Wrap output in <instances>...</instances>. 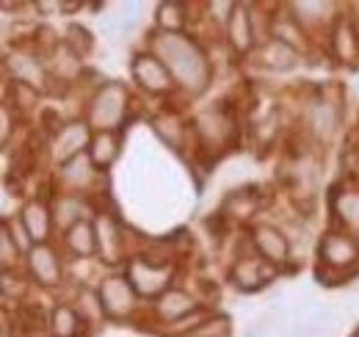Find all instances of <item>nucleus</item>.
Segmentation results:
<instances>
[{
  "label": "nucleus",
  "instance_id": "nucleus-1",
  "mask_svg": "<svg viewBox=\"0 0 359 337\" xmlns=\"http://www.w3.org/2000/svg\"><path fill=\"white\" fill-rule=\"evenodd\" d=\"M144 44L149 53H155L166 64L182 97L196 100L213 86V75H216L213 58L194 34H163L152 28Z\"/></svg>",
  "mask_w": 359,
  "mask_h": 337
},
{
  "label": "nucleus",
  "instance_id": "nucleus-2",
  "mask_svg": "<svg viewBox=\"0 0 359 337\" xmlns=\"http://www.w3.org/2000/svg\"><path fill=\"white\" fill-rule=\"evenodd\" d=\"M133 94L125 81H102L94 91H89L83 103V119L94 133H122L130 122Z\"/></svg>",
  "mask_w": 359,
  "mask_h": 337
},
{
  "label": "nucleus",
  "instance_id": "nucleus-3",
  "mask_svg": "<svg viewBox=\"0 0 359 337\" xmlns=\"http://www.w3.org/2000/svg\"><path fill=\"white\" fill-rule=\"evenodd\" d=\"M318 282L337 285L359 274V238L343 230H326L318 241Z\"/></svg>",
  "mask_w": 359,
  "mask_h": 337
},
{
  "label": "nucleus",
  "instance_id": "nucleus-4",
  "mask_svg": "<svg viewBox=\"0 0 359 337\" xmlns=\"http://www.w3.org/2000/svg\"><path fill=\"white\" fill-rule=\"evenodd\" d=\"M191 133L194 150L208 161H216L226 150H232V141L238 138V122L224 103H213L191 117Z\"/></svg>",
  "mask_w": 359,
  "mask_h": 337
},
{
  "label": "nucleus",
  "instance_id": "nucleus-5",
  "mask_svg": "<svg viewBox=\"0 0 359 337\" xmlns=\"http://www.w3.org/2000/svg\"><path fill=\"white\" fill-rule=\"evenodd\" d=\"M343 119L346 105L329 88H318L302 103V127L313 147H332L343 133Z\"/></svg>",
  "mask_w": 359,
  "mask_h": 337
},
{
  "label": "nucleus",
  "instance_id": "nucleus-6",
  "mask_svg": "<svg viewBox=\"0 0 359 337\" xmlns=\"http://www.w3.org/2000/svg\"><path fill=\"white\" fill-rule=\"evenodd\" d=\"M3 72H6V81H8V84L31 86V88H36V91H42V94H50V91H53V78H50V67H47L45 50L34 47L31 42L14 44V47L6 50Z\"/></svg>",
  "mask_w": 359,
  "mask_h": 337
},
{
  "label": "nucleus",
  "instance_id": "nucleus-7",
  "mask_svg": "<svg viewBox=\"0 0 359 337\" xmlns=\"http://www.w3.org/2000/svg\"><path fill=\"white\" fill-rule=\"evenodd\" d=\"M97 293H100L108 321H133L135 315L144 310V301H141V296H138V291L133 288V282L128 279L125 271L102 274L100 282H97Z\"/></svg>",
  "mask_w": 359,
  "mask_h": 337
},
{
  "label": "nucleus",
  "instance_id": "nucleus-8",
  "mask_svg": "<svg viewBox=\"0 0 359 337\" xmlns=\"http://www.w3.org/2000/svg\"><path fill=\"white\" fill-rule=\"evenodd\" d=\"M130 81H133L135 88H138L141 94H147V97L163 100V97L180 94L177 84H175L172 72L166 70V64H163L155 53H149L147 47L138 50L133 58H130Z\"/></svg>",
  "mask_w": 359,
  "mask_h": 337
},
{
  "label": "nucleus",
  "instance_id": "nucleus-9",
  "mask_svg": "<svg viewBox=\"0 0 359 337\" xmlns=\"http://www.w3.org/2000/svg\"><path fill=\"white\" fill-rule=\"evenodd\" d=\"M122 271H125L128 279L133 282V288L138 291V296H141V298H149V301H155L158 296L172 291V288H175V277H177V265L152 263V260H147L141 252H135L133 257L125 263Z\"/></svg>",
  "mask_w": 359,
  "mask_h": 337
},
{
  "label": "nucleus",
  "instance_id": "nucleus-10",
  "mask_svg": "<svg viewBox=\"0 0 359 337\" xmlns=\"http://www.w3.org/2000/svg\"><path fill=\"white\" fill-rule=\"evenodd\" d=\"M276 268L269 265L263 257H257L252 249V241L249 235L243 238V249L235 252V263L229 268V285L241 293H257L263 288H269L271 282L276 279Z\"/></svg>",
  "mask_w": 359,
  "mask_h": 337
},
{
  "label": "nucleus",
  "instance_id": "nucleus-11",
  "mask_svg": "<svg viewBox=\"0 0 359 337\" xmlns=\"http://www.w3.org/2000/svg\"><path fill=\"white\" fill-rule=\"evenodd\" d=\"M94 138V130L91 125L83 119V117H75V119H67V125L61 130H55L50 138L45 141V152H47V161L53 166H64L67 161L89 152V144Z\"/></svg>",
  "mask_w": 359,
  "mask_h": 337
},
{
  "label": "nucleus",
  "instance_id": "nucleus-12",
  "mask_svg": "<svg viewBox=\"0 0 359 337\" xmlns=\"http://www.w3.org/2000/svg\"><path fill=\"white\" fill-rule=\"evenodd\" d=\"M25 277L42 288V291H55L67 282V257L61 249H55L53 244H39L25 254Z\"/></svg>",
  "mask_w": 359,
  "mask_h": 337
},
{
  "label": "nucleus",
  "instance_id": "nucleus-13",
  "mask_svg": "<svg viewBox=\"0 0 359 337\" xmlns=\"http://www.w3.org/2000/svg\"><path fill=\"white\" fill-rule=\"evenodd\" d=\"M249 241H252V249L257 257H263L269 265H273L276 271H287L296 265V257H293V246L285 235V230L279 224H271V221H257L249 227Z\"/></svg>",
  "mask_w": 359,
  "mask_h": 337
},
{
  "label": "nucleus",
  "instance_id": "nucleus-14",
  "mask_svg": "<svg viewBox=\"0 0 359 337\" xmlns=\"http://www.w3.org/2000/svg\"><path fill=\"white\" fill-rule=\"evenodd\" d=\"M199 310H205L202 298L196 293H191V291H185V288H180V285H175L172 291H166L163 296H158L155 301H149V318L155 324L166 326V329L177 326L180 321L191 318Z\"/></svg>",
  "mask_w": 359,
  "mask_h": 337
},
{
  "label": "nucleus",
  "instance_id": "nucleus-15",
  "mask_svg": "<svg viewBox=\"0 0 359 337\" xmlns=\"http://www.w3.org/2000/svg\"><path fill=\"white\" fill-rule=\"evenodd\" d=\"M94 227H97V244H100L97 257L111 268H116V265L125 268V263L133 257V252L128 249V235H125L122 221L114 213L100 211L94 218Z\"/></svg>",
  "mask_w": 359,
  "mask_h": 337
},
{
  "label": "nucleus",
  "instance_id": "nucleus-16",
  "mask_svg": "<svg viewBox=\"0 0 359 337\" xmlns=\"http://www.w3.org/2000/svg\"><path fill=\"white\" fill-rule=\"evenodd\" d=\"M287 11L293 14V20L313 37H323L332 31V25L343 17L346 6L332 3V0H302V3H287Z\"/></svg>",
  "mask_w": 359,
  "mask_h": 337
},
{
  "label": "nucleus",
  "instance_id": "nucleus-17",
  "mask_svg": "<svg viewBox=\"0 0 359 337\" xmlns=\"http://www.w3.org/2000/svg\"><path fill=\"white\" fill-rule=\"evenodd\" d=\"M224 44L235 58H249L257 50V25H255V14H252V3H235L232 17L224 28Z\"/></svg>",
  "mask_w": 359,
  "mask_h": 337
},
{
  "label": "nucleus",
  "instance_id": "nucleus-18",
  "mask_svg": "<svg viewBox=\"0 0 359 337\" xmlns=\"http://www.w3.org/2000/svg\"><path fill=\"white\" fill-rule=\"evenodd\" d=\"M329 213H332V227L351 232L359 238V183L346 177L329 191Z\"/></svg>",
  "mask_w": 359,
  "mask_h": 337
},
{
  "label": "nucleus",
  "instance_id": "nucleus-19",
  "mask_svg": "<svg viewBox=\"0 0 359 337\" xmlns=\"http://www.w3.org/2000/svg\"><path fill=\"white\" fill-rule=\"evenodd\" d=\"M326 53L334 64L346 67V70H357L359 67V31L354 22L348 20V14L343 11V17L332 25V31L326 34Z\"/></svg>",
  "mask_w": 359,
  "mask_h": 337
},
{
  "label": "nucleus",
  "instance_id": "nucleus-20",
  "mask_svg": "<svg viewBox=\"0 0 359 337\" xmlns=\"http://www.w3.org/2000/svg\"><path fill=\"white\" fill-rule=\"evenodd\" d=\"M149 127L152 133L158 136V141L163 147H169L172 152H185L188 144H194V133H191V122L175 111V108H161L158 114H152L149 119Z\"/></svg>",
  "mask_w": 359,
  "mask_h": 337
},
{
  "label": "nucleus",
  "instance_id": "nucleus-21",
  "mask_svg": "<svg viewBox=\"0 0 359 337\" xmlns=\"http://www.w3.org/2000/svg\"><path fill=\"white\" fill-rule=\"evenodd\" d=\"M53 218H55V230L67 232L69 227L81 224V221H94L97 211L89 194H72V191H58L53 199Z\"/></svg>",
  "mask_w": 359,
  "mask_h": 337
},
{
  "label": "nucleus",
  "instance_id": "nucleus-22",
  "mask_svg": "<svg viewBox=\"0 0 359 337\" xmlns=\"http://www.w3.org/2000/svg\"><path fill=\"white\" fill-rule=\"evenodd\" d=\"M102 180V171L91 164L89 152L67 161L64 166L55 168V183L58 191H72V194H89L94 191V185Z\"/></svg>",
  "mask_w": 359,
  "mask_h": 337
},
{
  "label": "nucleus",
  "instance_id": "nucleus-23",
  "mask_svg": "<svg viewBox=\"0 0 359 337\" xmlns=\"http://www.w3.org/2000/svg\"><path fill=\"white\" fill-rule=\"evenodd\" d=\"M17 218L25 224L28 235L34 238V244H53V232L55 230V218H53V205L47 197H31L20 205L17 211Z\"/></svg>",
  "mask_w": 359,
  "mask_h": 337
},
{
  "label": "nucleus",
  "instance_id": "nucleus-24",
  "mask_svg": "<svg viewBox=\"0 0 359 337\" xmlns=\"http://www.w3.org/2000/svg\"><path fill=\"white\" fill-rule=\"evenodd\" d=\"M269 37L271 39H279V42L293 47V50H299L302 55H304V53L310 50V44H313V37H310V34L293 20V14L287 11V3H282V6H276V8L271 11Z\"/></svg>",
  "mask_w": 359,
  "mask_h": 337
},
{
  "label": "nucleus",
  "instance_id": "nucleus-25",
  "mask_svg": "<svg viewBox=\"0 0 359 337\" xmlns=\"http://www.w3.org/2000/svg\"><path fill=\"white\" fill-rule=\"evenodd\" d=\"M255 64L269 70V72H276V75H285V72H293L299 64H302V53L282 44L279 39H266L255 50Z\"/></svg>",
  "mask_w": 359,
  "mask_h": 337
},
{
  "label": "nucleus",
  "instance_id": "nucleus-26",
  "mask_svg": "<svg viewBox=\"0 0 359 337\" xmlns=\"http://www.w3.org/2000/svg\"><path fill=\"white\" fill-rule=\"evenodd\" d=\"M61 252L69 254V260H91L100 252L97 244V227L94 221H81L61 232Z\"/></svg>",
  "mask_w": 359,
  "mask_h": 337
},
{
  "label": "nucleus",
  "instance_id": "nucleus-27",
  "mask_svg": "<svg viewBox=\"0 0 359 337\" xmlns=\"http://www.w3.org/2000/svg\"><path fill=\"white\" fill-rule=\"evenodd\" d=\"M191 11L194 6L182 3V0H166V3H158L155 6V14H152V28L155 31H163V34H191L188 25H191Z\"/></svg>",
  "mask_w": 359,
  "mask_h": 337
},
{
  "label": "nucleus",
  "instance_id": "nucleus-28",
  "mask_svg": "<svg viewBox=\"0 0 359 337\" xmlns=\"http://www.w3.org/2000/svg\"><path fill=\"white\" fill-rule=\"evenodd\" d=\"M86 335V324L75 304H55L47 312V337H81Z\"/></svg>",
  "mask_w": 359,
  "mask_h": 337
},
{
  "label": "nucleus",
  "instance_id": "nucleus-29",
  "mask_svg": "<svg viewBox=\"0 0 359 337\" xmlns=\"http://www.w3.org/2000/svg\"><path fill=\"white\" fill-rule=\"evenodd\" d=\"M260 208H263V202H260V188H257V185H246V188L229 191L219 213L224 216L226 221H232V218H252L255 213H260Z\"/></svg>",
  "mask_w": 359,
  "mask_h": 337
},
{
  "label": "nucleus",
  "instance_id": "nucleus-30",
  "mask_svg": "<svg viewBox=\"0 0 359 337\" xmlns=\"http://www.w3.org/2000/svg\"><path fill=\"white\" fill-rule=\"evenodd\" d=\"M119 155H122V133H94L89 144V158L102 174L119 161Z\"/></svg>",
  "mask_w": 359,
  "mask_h": 337
},
{
  "label": "nucleus",
  "instance_id": "nucleus-31",
  "mask_svg": "<svg viewBox=\"0 0 359 337\" xmlns=\"http://www.w3.org/2000/svg\"><path fill=\"white\" fill-rule=\"evenodd\" d=\"M39 100H42V91L31 88V86H22V84H8L6 81V105L14 108V114L20 117H28L39 108Z\"/></svg>",
  "mask_w": 359,
  "mask_h": 337
},
{
  "label": "nucleus",
  "instance_id": "nucleus-32",
  "mask_svg": "<svg viewBox=\"0 0 359 337\" xmlns=\"http://www.w3.org/2000/svg\"><path fill=\"white\" fill-rule=\"evenodd\" d=\"M75 307H78V312H81L86 329L94 326V324H100V321H108L97 288H81V291H78V298H75Z\"/></svg>",
  "mask_w": 359,
  "mask_h": 337
},
{
  "label": "nucleus",
  "instance_id": "nucleus-33",
  "mask_svg": "<svg viewBox=\"0 0 359 337\" xmlns=\"http://www.w3.org/2000/svg\"><path fill=\"white\" fill-rule=\"evenodd\" d=\"M61 42L67 44L72 53H78L81 58H86L91 50H94V34H91L86 25H81V22H69L67 25V31H64V37H61Z\"/></svg>",
  "mask_w": 359,
  "mask_h": 337
},
{
  "label": "nucleus",
  "instance_id": "nucleus-34",
  "mask_svg": "<svg viewBox=\"0 0 359 337\" xmlns=\"http://www.w3.org/2000/svg\"><path fill=\"white\" fill-rule=\"evenodd\" d=\"M22 263H25V254L14 244L11 232L3 227V230H0V268H3V271H20Z\"/></svg>",
  "mask_w": 359,
  "mask_h": 337
},
{
  "label": "nucleus",
  "instance_id": "nucleus-35",
  "mask_svg": "<svg viewBox=\"0 0 359 337\" xmlns=\"http://www.w3.org/2000/svg\"><path fill=\"white\" fill-rule=\"evenodd\" d=\"M180 337H232V326H229V318L226 315H210L205 324H199V326H194L191 332H185V335Z\"/></svg>",
  "mask_w": 359,
  "mask_h": 337
},
{
  "label": "nucleus",
  "instance_id": "nucleus-36",
  "mask_svg": "<svg viewBox=\"0 0 359 337\" xmlns=\"http://www.w3.org/2000/svg\"><path fill=\"white\" fill-rule=\"evenodd\" d=\"M232 8H235V3L232 0H216V3H205V20L213 25V28H219L222 34H224L226 22H229V17H232Z\"/></svg>",
  "mask_w": 359,
  "mask_h": 337
},
{
  "label": "nucleus",
  "instance_id": "nucleus-37",
  "mask_svg": "<svg viewBox=\"0 0 359 337\" xmlns=\"http://www.w3.org/2000/svg\"><path fill=\"white\" fill-rule=\"evenodd\" d=\"M3 227H6L8 232H11V238H14V244H17L20 249H22V254H28V252H31V249H34V246H36V244H34V238L28 235V230H25V224H22V221H20L17 216H14V218H8V221H3Z\"/></svg>",
  "mask_w": 359,
  "mask_h": 337
},
{
  "label": "nucleus",
  "instance_id": "nucleus-38",
  "mask_svg": "<svg viewBox=\"0 0 359 337\" xmlns=\"http://www.w3.org/2000/svg\"><path fill=\"white\" fill-rule=\"evenodd\" d=\"M34 11L42 17H64V3L61 0H36Z\"/></svg>",
  "mask_w": 359,
  "mask_h": 337
},
{
  "label": "nucleus",
  "instance_id": "nucleus-39",
  "mask_svg": "<svg viewBox=\"0 0 359 337\" xmlns=\"http://www.w3.org/2000/svg\"><path fill=\"white\" fill-rule=\"evenodd\" d=\"M20 271H3V277H0V288H3V298H11V296L17 293V288H20Z\"/></svg>",
  "mask_w": 359,
  "mask_h": 337
},
{
  "label": "nucleus",
  "instance_id": "nucleus-40",
  "mask_svg": "<svg viewBox=\"0 0 359 337\" xmlns=\"http://www.w3.org/2000/svg\"><path fill=\"white\" fill-rule=\"evenodd\" d=\"M0 119H3V133H0V141H3V147L8 144V138H11V108L3 103V111H0Z\"/></svg>",
  "mask_w": 359,
  "mask_h": 337
},
{
  "label": "nucleus",
  "instance_id": "nucleus-41",
  "mask_svg": "<svg viewBox=\"0 0 359 337\" xmlns=\"http://www.w3.org/2000/svg\"><path fill=\"white\" fill-rule=\"evenodd\" d=\"M346 166H348V177H351L354 183H359V147L354 150V158H351Z\"/></svg>",
  "mask_w": 359,
  "mask_h": 337
},
{
  "label": "nucleus",
  "instance_id": "nucleus-42",
  "mask_svg": "<svg viewBox=\"0 0 359 337\" xmlns=\"http://www.w3.org/2000/svg\"><path fill=\"white\" fill-rule=\"evenodd\" d=\"M346 14H348V20L354 22V28L359 31V3H348L346 6Z\"/></svg>",
  "mask_w": 359,
  "mask_h": 337
},
{
  "label": "nucleus",
  "instance_id": "nucleus-43",
  "mask_svg": "<svg viewBox=\"0 0 359 337\" xmlns=\"http://www.w3.org/2000/svg\"><path fill=\"white\" fill-rule=\"evenodd\" d=\"M357 133H359V114H357Z\"/></svg>",
  "mask_w": 359,
  "mask_h": 337
},
{
  "label": "nucleus",
  "instance_id": "nucleus-44",
  "mask_svg": "<svg viewBox=\"0 0 359 337\" xmlns=\"http://www.w3.org/2000/svg\"><path fill=\"white\" fill-rule=\"evenodd\" d=\"M354 337H359V329H357V332H354Z\"/></svg>",
  "mask_w": 359,
  "mask_h": 337
},
{
  "label": "nucleus",
  "instance_id": "nucleus-45",
  "mask_svg": "<svg viewBox=\"0 0 359 337\" xmlns=\"http://www.w3.org/2000/svg\"><path fill=\"white\" fill-rule=\"evenodd\" d=\"M81 337H89V335H81Z\"/></svg>",
  "mask_w": 359,
  "mask_h": 337
},
{
  "label": "nucleus",
  "instance_id": "nucleus-46",
  "mask_svg": "<svg viewBox=\"0 0 359 337\" xmlns=\"http://www.w3.org/2000/svg\"><path fill=\"white\" fill-rule=\"evenodd\" d=\"M351 337H354V335H351Z\"/></svg>",
  "mask_w": 359,
  "mask_h": 337
}]
</instances>
